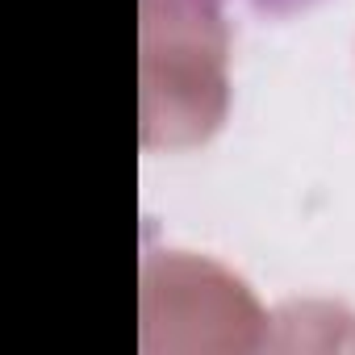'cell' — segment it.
<instances>
[{"label":"cell","instance_id":"cell-1","mask_svg":"<svg viewBox=\"0 0 355 355\" xmlns=\"http://www.w3.org/2000/svg\"><path fill=\"white\" fill-rule=\"evenodd\" d=\"M243 5L263 13V17H293V13H305V9L322 5V0H243Z\"/></svg>","mask_w":355,"mask_h":355}]
</instances>
